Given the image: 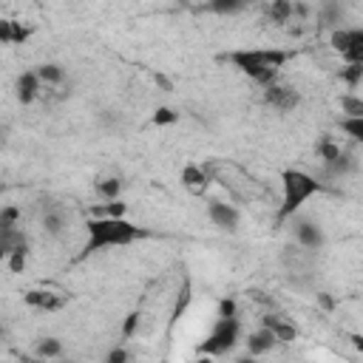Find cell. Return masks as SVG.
Returning a JSON list of instances; mask_svg holds the SVG:
<instances>
[{"label":"cell","instance_id":"10","mask_svg":"<svg viewBox=\"0 0 363 363\" xmlns=\"http://www.w3.org/2000/svg\"><path fill=\"white\" fill-rule=\"evenodd\" d=\"M264 102L272 105V108H278V111H292V108L301 102V96H298V91L289 88V85L269 82V85H264Z\"/></svg>","mask_w":363,"mask_h":363},{"label":"cell","instance_id":"16","mask_svg":"<svg viewBox=\"0 0 363 363\" xmlns=\"http://www.w3.org/2000/svg\"><path fill=\"white\" fill-rule=\"evenodd\" d=\"M37 77H40L43 85H60V82L65 79V71H62L60 65H54V62H43V65L37 68Z\"/></svg>","mask_w":363,"mask_h":363},{"label":"cell","instance_id":"29","mask_svg":"<svg viewBox=\"0 0 363 363\" xmlns=\"http://www.w3.org/2000/svg\"><path fill=\"white\" fill-rule=\"evenodd\" d=\"M6 258H9V250L0 244V264H6Z\"/></svg>","mask_w":363,"mask_h":363},{"label":"cell","instance_id":"15","mask_svg":"<svg viewBox=\"0 0 363 363\" xmlns=\"http://www.w3.org/2000/svg\"><path fill=\"white\" fill-rule=\"evenodd\" d=\"M252 0H207V9L216 11V14H235V11H244Z\"/></svg>","mask_w":363,"mask_h":363},{"label":"cell","instance_id":"17","mask_svg":"<svg viewBox=\"0 0 363 363\" xmlns=\"http://www.w3.org/2000/svg\"><path fill=\"white\" fill-rule=\"evenodd\" d=\"M26 261H28V241L17 244V247L9 252V258H6V264H9L11 272H23V269H26Z\"/></svg>","mask_w":363,"mask_h":363},{"label":"cell","instance_id":"9","mask_svg":"<svg viewBox=\"0 0 363 363\" xmlns=\"http://www.w3.org/2000/svg\"><path fill=\"white\" fill-rule=\"evenodd\" d=\"M23 301H26V306L40 309V312H57L68 303V295H60L54 289H28L23 295Z\"/></svg>","mask_w":363,"mask_h":363},{"label":"cell","instance_id":"8","mask_svg":"<svg viewBox=\"0 0 363 363\" xmlns=\"http://www.w3.org/2000/svg\"><path fill=\"white\" fill-rule=\"evenodd\" d=\"M207 218L218 227V230H227V233H235L238 230V207L235 204H227V201H218V199H213L210 204H207Z\"/></svg>","mask_w":363,"mask_h":363},{"label":"cell","instance_id":"14","mask_svg":"<svg viewBox=\"0 0 363 363\" xmlns=\"http://www.w3.org/2000/svg\"><path fill=\"white\" fill-rule=\"evenodd\" d=\"M43 230L48 235H62V230H65V213L57 210V207H48L43 213Z\"/></svg>","mask_w":363,"mask_h":363},{"label":"cell","instance_id":"1","mask_svg":"<svg viewBox=\"0 0 363 363\" xmlns=\"http://www.w3.org/2000/svg\"><path fill=\"white\" fill-rule=\"evenodd\" d=\"M145 230L136 227L133 221H128L125 216H94L85 221V247H82V258L108 247H128L136 238H142Z\"/></svg>","mask_w":363,"mask_h":363},{"label":"cell","instance_id":"13","mask_svg":"<svg viewBox=\"0 0 363 363\" xmlns=\"http://www.w3.org/2000/svg\"><path fill=\"white\" fill-rule=\"evenodd\" d=\"M275 343H278V340H275V335H272V332H269V329L261 323V326H258V329H255V332L247 337V352H250L252 357H258V354H267V352H269Z\"/></svg>","mask_w":363,"mask_h":363},{"label":"cell","instance_id":"20","mask_svg":"<svg viewBox=\"0 0 363 363\" xmlns=\"http://www.w3.org/2000/svg\"><path fill=\"white\" fill-rule=\"evenodd\" d=\"M34 354H37V357H60V354H62V343H60L57 337H43V340L37 343Z\"/></svg>","mask_w":363,"mask_h":363},{"label":"cell","instance_id":"21","mask_svg":"<svg viewBox=\"0 0 363 363\" xmlns=\"http://www.w3.org/2000/svg\"><path fill=\"white\" fill-rule=\"evenodd\" d=\"M119 190H122V182H119V179H102V182H96V193H99L105 201L119 199Z\"/></svg>","mask_w":363,"mask_h":363},{"label":"cell","instance_id":"12","mask_svg":"<svg viewBox=\"0 0 363 363\" xmlns=\"http://www.w3.org/2000/svg\"><path fill=\"white\" fill-rule=\"evenodd\" d=\"M261 323L275 335L278 343H289V340L298 337V329H295L284 315H267V318H261Z\"/></svg>","mask_w":363,"mask_h":363},{"label":"cell","instance_id":"19","mask_svg":"<svg viewBox=\"0 0 363 363\" xmlns=\"http://www.w3.org/2000/svg\"><path fill=\"white\" fill-rule=\"evenodd\" d=\"M340 130L349 133L354 142H363V116H343L340 119Z\"/></svg>","mask_w":363,"mask_h":363},{"label":"cell","instance_id":"6","mask_svg":"<svg viewBox=\"0 0 363 363\" xmlns=\"http://www.w3.org/2000/svg\"><path fill=\"white\" fill-rule=\"evenodd\" d=\"M216 173H218V164L216 162H204V164H196V162H190V164H184L182 167V184L190 190V193H196V196H201L207 187H210V182L216 179Z\"/></svg>","mask_w":363,"mask_h":363},{"label":"cell","instance_id":"23","mask_svg":"<svg viewBox=\"0 0 363 363\" xmlns=\"http://www.w3.org/2000/svg\"><path fill=\"white\" fill-rule=\"evenodd\" d=\"M0 45H14V20L0 17Z\"/></svg>","mask_w":363,"mask_h":363},{"label":"cell","instance_id":"3","mask_svg":"<svg viewBox=\"0 0 363 363\" xmlns=\"http://www.w3.org/2000/svg\"><path fill=\"white\" fill-rule=\"evenodd\" d=\"M323 193V182L306 170L286 167L281 173V207H278V221L292 218L312 196Z\"/></svg>","mask_w":363,"mask_h":363},{"label":"cell","instance_id":"27","mask_svg":"<svg viewBox=\"0 0 363 363\" xmlns=\"http://www.w3.org/2000/svg\"><path fill=\"white\" fill-rule=\"evenodd\" d=\"M218 315H235V303L233 301H221L218 303Z\"/></svg>","mask_w":363,"mask_h":363},{"label":"cell","instance_id":"18","mask_svg":"<svg viewBox=\"0 0 363 363\" xmlns=\"http://www.w3.org/2000/svg\"><path fill=\"white\" fill-rule=\"evenodd\" d=\"M340 111H343L346 116H363V99H360L354 91H349V94L340 96Z\"/></svg>","mask_w":363,"mask_h":363},{"label":"cell","instance_id":"4","mask_svg":"<svg viewBox=\"0 0 363 363\" xmlns=\"http://www.w3.org/2000/svg\"><path fill=\"white\" fill-rule=\"evenodd\" d=\"M238 335H241V323L235 315H218L216 318V326L210 329L207 340L199 346L201 354H227L235 343H238Z\"/></svg>","mask_w":363,"mask_h":363},{"label":"cell","instance_id":"28","mask_svg":"<svg viewBox=\"0 0 363 363\" xmlns=\"http://www.w3.org/2000/svg\"><path fill=\"white\" fill-rule=\"evenodd\" d=\"M125 357H128V354H125L122 349H113V352L108 354V360H125Z\"/></svg>","mask_w":363,"mask_h":363},{"label":"cell","instance_id":"25","mask_svg":"<svg viewBox=\"0 0 363 363\" xmlns=\"http://www.w3.org/2000/svg\"><path fill=\"white\" fill-rule=\"evenodd\" d=\"M179 119V113L173 111V108H159L156 113H153V125H170V122H176Z\"/></svg>","mask_w":363,"mask_h":363},{"label":"cell","instance_id":"26","mask_svg":"<svg viewBox=\"0 0 363 363\" xmlns=\"http://www.w3.org/2000/svg\"><path fill=\"white\" fill-rule=\"evenodd\" d=\"M136 326H139V315L133 312V315H128V320H125V329H122V335H125V337H130Z\"/></svg>","mask_w":363,"mask_h":363},{"label":"cell","instance_id":"22","mask_svg":"<svg viewBox=\"0 0 363 363\" xmlns=\"http://www.w3.org/2000/svg\"><path fill=\"white\" fill-rule=\"evenodd\" d=\"M292 11H295V9H292L289 0H275V3L269 6V17H272V23H286Z\"/></svg>","mask_w":363,"mask_h":363},{"label":"cell","instance_id":"11","mask_svg":"<svg viewBox=\"0 0 363 363\" xmlns=\"http://www.w3.org/2000/svg\"><path fill=\"white\" fill-rule=\"evenodd\" d=\"M43 91V82L37 77V71H23L14 82V94H17V102L20 105H31Z\"/></svg>","mask_w":363,"mask_h":363},{"label":"cell","instance_id":"5","mask_svg":"<svg viewBox=\"0 0 363 363\" xmlns=\"http://www.w3.org/2000/svg\"><path fill=\"white\" fill-rule=\"evenodd\" d=\"M329 45L346 62H363V31L360 28H335L329 34Z\"/></svg>","mask_w":363,"mask_h":363},{"label":"cell","instance_id":"2","mask_svg":"<svg viewBox=\"0 0 363 363\" xmlns=\"http://www.w3.org/2000/svg\"><path fill=\"white\" fill-rule=\"evenodd\" d=\"M292 54L284 48H241V51H230L224 54L227 62H233L241 74H247L252 82L258 85H269L278 79V71L284 68V62Z\"/></svg>","mask_w":363,"mask_h":363},{"label":"cell","instance_id":"7","mask_svg":"<svg viewBox=\"0 0 363 363\" xmlns=\"http://www.w3.org/2000/svg\"><path fill=\"white\" fill-rule=\"evenodd\" d=\"M292 224H295V241L301 250H309V252H318L323 247V230L318 221L312 218H303V216H292Z\"/></svg>","mask_w":363,"mask_h":363},{"label":"cell","instance_id":"24","mask_svg":"<svg viewBox=\"0 0 363 363\" xmlns=\"http://www.w3.org/2000/svg\"><path fill=\"white\" fill-rule=\"evenodd\" d=\"M125 213H128V204L119 201V199H111V201H105V207H102V216H116V218H122Z\"/></svg>","mask_w":363,"mask_h":363}]
</instances>
